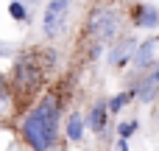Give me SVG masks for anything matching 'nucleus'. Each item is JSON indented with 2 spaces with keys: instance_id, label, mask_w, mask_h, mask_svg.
<instances>
[{
  "instance_id": "obj_8",
  "label": "nucleus",
  "mask_w": 159,
  "mask_h": 151,
  "mask_svg": "<svg viewBox=\"0 0 159 151\" xmlns=\"http://www.w3.org/2000/svg\"><path fill=\"white\" fill-rule=\"evenodd\" d=\"M134 25H140V28H157L159 25V8L151 6V3L137 6V11H134Z\"/></svg>"
},
{
  "instance_id": "obj_2",
  "label": "nucleus",
  "mask_w": 159,
  "mask_h": 151,
  "mask_svg": "<svg viewBox=\"0 0 159 151\" xmlns=\"http://www.w3.org/2000/svg\"><path fill=\"white\" fill-rule=\"evenodd\" d=\"M70 11L73 0H48L42 11V34L48 39H59L70 25Z\"/></svg>"
},
{
  "instance_id": "obj_12",
  "label": "nucleus",
  "mask_w": 159,
  "mask_h": 151,
  "mask_svg": "<svg viewBox=\"0 0 159 151\" xmlns=\"http://www.w3.org/2000/svg\"><path fill=\"white\" fill-rule=\"evenodd\" d=\"M8 14H11L17 22H25V20H28V11H25V6H22L20 0H11V3H8Z\"/></svg>"
},
{
  "instance_id": "obj_9",
  "label": "nucleus",
  "mask_w": 159,
  "mask_h": 151,
  "mask_svg": "<svg viewBox=\"0 0 159 151\" xmlns=\"http://www.w3.org/2000/svg\"><path fill=\"white\" fill-rule=\"evenodd\" d=\"M134 39H123L112 53H109V64H115V67H120V64H126L129 59H131V53H134Z\"/></svg>"
},
{
  "instance_id": "obj_16",
  "label": "nucleus",
  "mask_w": 159,
  "mask_h": 151,
  "mask_svg": "<svg viewBox=\"0 0 159 151\" xmlns=\"http://www.w3.org/2000/svg\"><path fill=\"white\" fill-rule=\"evenodd\" d=\"M8 3H11V0H8Z\"/></svg>"
},
{
  "instance_id": "obj_5",
  "label": "nucleus",
  "mask_w": 159,
  "mask_h": 151,
  "mask_svg": "<svg viewBox=\"0 0 159 151\" xmlns=\"http://www.w3.org/2000/svg\"><path fill=\"white\" fill-rule=\"evenodd\" d=\"M143 73H145V76L131 87V95L140 98V101H145V104H151V101L157 98V92H159V67L157 70L148 67V70H143Z\"/></svg>"
},
{
  "instance_id": "obj_3",
  "label": "nucleus",
  "mask_w": 159,
  "mask_h": 151,
  "mask_svg": "<svg viewBox=\"0 0 159 151\" xmlns=\"http://www.w3.org/2000/svg\"><path fill=\"white\" fill-rule=\"evenodd\" d=\"M42 64L34 59V56H22L17 64H14V90L17 92H25V95H31V92H36L39 87H42Z\"/></svg>"
},
{
  "instance_id": "obj_15",
  "label": "nucleus",
  "mask_w": 159,
  "mask_h": 151,
  "mask_svg": "<svg viewBox=\"0 0 159 151\" xmlns=\"http://www.w3.org/2000/svg\"><path fill=\"white\" fill-rule=\"evenodd\" d=\"M117 151H129V143H126L123 137H117Z\"/></svg>"
},
{
  "instance_id": "obj_10",
  "label": "nucleus",
  "mask_w": 159,
  "mask_h": 151,
  "mask_svg": "<svg viewBox=\"0 0 159 151\" xmlns=\"http://www.w3.org/2000/svg\"><path fill=\"white\" fill-rule=\"evenodd\" d=\"M84 118L78 115V112H73L70 118H67V140L70 143H81L84 140Z\"/></svg>"
},
{
  "instance_id": "obj_7",
  "label": "nucleus",
  "mask_w": 159,
  "mask_h": 151,
  "mask_svg": "<svg viewBox=\"0 0 159 151\" xmlns=\"http://www.w3.org/2000/svg\"><path fill=\"white\" fill-rule=\"evenodd\" d=\"M106 120H109L106 101H98V104L89 109V115H87V123H89V129H92L95 134H103V132H106Z\"/></svg>"
},
{
  "instance_id": "obj_4",
  "label": "nucleus",
  "mask_w": 159,
  "mask_h": 151,
  "mask_svg": "<svg viewBox=\"0 0 159 151\" xmlns=\"http://www.w3.org/2000/svg\"><path fill=\"white\" fill-rule=\"evenodd\" d=\"M89 31L95 34V39H98L101 45L109 42V39H115L117 31H120V14H117L115 8H101V11H95L92 20H89Z\"/></svg>"
},
{
  "instance_id": "obj_6",
  "label": "nucleus",
  "mask_w": 159,
  "mask_h": 151,
  "mask_svg": "<svg viewBox=\"0 0 159 151\" xmlns=\"http://www.w3.org/2000/svg\"><path fill=\"white\" fill-rule=\"evenodd\" d=\"M154 48H157V39H145L140 45H134V53H131V62L137 70H148L154 64Z\"/></svg>"
},
{
  "instance_id": "obj_11",
  "label": "nucleus",
  "mask_w": 159,
  "mask_h": 151,
  "mask_svg": "<svg viewBox=\"0 0 159 151\" xmlns=\"http://www.w3.org/2000/svg\"><path fill=\"white\" fill-rule=\"evenodd\" d=\"M131 98H134V95H131V90H129V92H117L115 98H109V101H106V109H109V115H117V112H120V109H123V106H126Z\"/></svg>"
},
{
  "instance_id": "obj_13",
  "label": "nucleus",
  "mask_w": 159,
  "mask_h": 151,
  "mask_svg": "<svg viewBox=\"0 0 159 151\" xmlns=\"http://www.w3.org/2000/svg\"><path fill=\"white\" fill-rule=\"evenodd\" d=\"M137 129H140V123H137V120H126V123H120V126H117V137L129 140V137H131Z\"/></svg>"
},
{
  "instance_id": "obj_14",
  "label": "nucleus",
  "mask_w": 159,
  "mask_h": 151,
  "mask_svg": "<svg viewBox=\"0 0 159 151\" xmlns=\"http://www.w3.org/2000/svg\"><path fill=\"white\" fill-rule=\"evenodd\" d=\"M8 92H11V90H8V84H6V78L0 76V104H3V101L8 98Z\"/></svg>"
},
{
  "instance_id": "obj_1",
  "label": "nucleus",
  "mask_w": 159,
  "mask_h": 151,
  "mask_svg": "<svg viewBox=\"0 0 159 151\" xmlns=\"http://www.w3.org/2000/svg\"><path fill=\"white\" fill-rule=\"evenodd\" d=\"M59 123H61V101L56 95H42L22 118L20 134L31 151H53L59 140Z\"/></svg>"
}]
</instances>
